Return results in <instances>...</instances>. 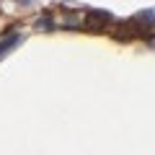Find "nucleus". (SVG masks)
<instances>
[{
	"label": "nucleus",
	"mask_w": 155,
	"mask_h": 155,
	"mask_svg": "<svg viewBox=\"0 0 155 155\" xmlns=\"http://www.w3.org/2000/svg\"><path fill=\"white\" fill-rule=\"evenodd\" d=\"M137 31H142V28L134 23V18H129V21L119 23V34H116V39H119V41H129V39H132Z\"/></svg>",
	"instance_id": "f03ea898"
},
{
	"label": "nucleus",
	"mask_w": 155,
	"mask_h": 155,
	"mask_svg": "<svg viewBox=\"0 0 155 155\" xmlns=\"http://www.w3.org/2000/svg\"><path fill=\"white\" fill-rule=\"evenodd\" d=\"M18 41H21V36H18V34H13V36H5L3 41H0V57L5 54V52L11 49V47H16Z\"/></svg>",
	"instance_id": "7ed1b4c3"
},
{
	"label": "nucleus",
	"mask_w": 155,
	"mask_h": 155,
	"mask_svg": "<svg viewBox=\"0 0 155 155\" xmlns=\"http://www.w3.org/2000/svg\"><path fill=\"white\" fill-rule=\"evenodd\" d=\"M16 3H23V5H28V3H31V0H16Z\"/></svg>",
	"instance_id": "39448f33"
},
{
	"label": "nucleus",
	"mask_w": 155,
	"mask_h": 155,
	"mask_svg": "<svg viewBox=\"0 0 155 155\" xmlns=\"http://www.w3.org/2000/svg\"><path fill=\"white\" fill-rule=\"evenodd\" d=\"M134 23H137V26H140V23H145L147 31H150V28H153V11H150V8H147V11H142L137 18H134Z\"/></svg>",
	"instance_id": "20e7f679"
},
{
	"label": "nucleus",
	"mask_w": 155,
	"mask_h": 155,
	"mask_svg": "<svg viewBox=\"0 0 155 155\" xmlns=\"http://www.w3.org/2000/svg\"><path fill=\"white\" fill-rule=\"evenodd\" d=\"M109 23H111V13L109 11H88V16H85V28L93 31V34L104 31Z\"/></svg>",
	"instance_id": "f257e3e1"
}]
</instances>
